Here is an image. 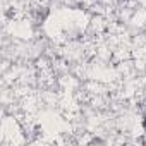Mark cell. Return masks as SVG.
I'll return each mask as SVG.
<instances>
[{"mask_svg": "<svg viewBox=\"0 0 146 146\" xmlns=\"http://www.w3.org/2000/svg\"><path fill=\"white\" fill-rule=\"evenodd\" d=\"M143 127L146 129V117H144V120H143Z\"/></svg>", "mask_w": 146, "mask_h": 146, "instance_id": "1", "label": "cell"}]
</instances>
